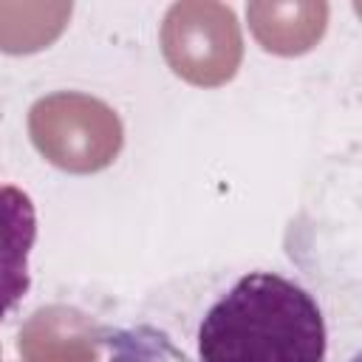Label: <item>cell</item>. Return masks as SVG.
<instances>
[{
	"mask_svg": "<svg viewBox=\"0 0 362 362\" xmlns=\"http://www.w3.org/2000/svg\"><path fill=\"white\" fill-rule=\"evenodd\" d=\"M328 328L317 300L274 272H249L198 325V362H322Z\"/></svg>",
	"mask_w": 362,
	"mask_h": 362,
	"instance_id": "cell-1",
	"label": "cell"
},
{
	"mask_svg": "<svg viewBox=\"0 0 362 362\" xmlns=\"http://www.w3.org/2000/svg\"><path fill=\"white\" fill-rule=\"evenodd\" d=\"M37 240V212L28 192L0 184V320L28 294V257Z\"/></svg>",
	"mask_w": 362,
	"mask_h": 362,
	"instance_id": "cell-2",
	"label": "cell"
}]
</instances>
